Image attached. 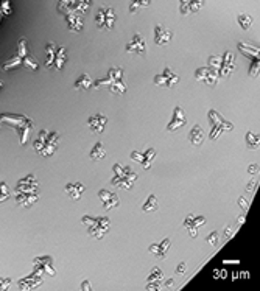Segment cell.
<instances>
[{
	"instance_id": "43",
	"label": "cell",
	"mask_w": 260,
	"mask_h": 291,
	"mask_svg": "<svg viewBox=\"0 0 260 291\" xmlns=\"http://www.w3.org/2000/svg\"><path fill=\"white\" fill-rule=\"evenodd\" d=\"M0 10H2V14H4V16H11L13 7H11L10 0H0Z\"/></svg>"
},
{
	"instance_id": "25",
	"label": "cell",
	"mask_w": 260,
	"mask_h": 291,
	"mask_svg": "<svg viewBox=\"0 0 260 291\" xmlns=\"http://www.w3.org/2000/svg\"><path fill=\"white\" fill-rule=\"evenodd\" d=\"M66 61H67V51H66V47L64 45H60L57 47V53H55V60H53V69L55 72H61L66 66Z\"/></svg>"
},
{
	"instance_id": "14",
	"label": "cell",
	"mask_w": 260,
	"mask_h": 291,
	"mask_svg": "<svg viewBox=\"0 0 260 291\" xmlns=\"http://www.w3.org/2000/svg\"><path fill=\"white\" fill-rule=\"evenodd\" d=\"M235 70V54L231 50H226L221 56V64L218 69V78H228Z\"/></svg>"
},
{
	"instance_id": "20",
	"label": "cell",
	"mask_w": 260,
	"mask_h": 291,
	"mask_svg": "<svg viewBox=\"0 0 260 291\" xmlns=\"http://www.w3.org/2000/svg\"><path fill=\"white\" fill-rule=\"evenodd\" d=\"M206 4V0H179V13L182 16H189L198 13Z\"/></svg>"
},
{
	"instance_id": "36",
	"label": "cell",
	"mask_w": 260,
	"mask_h": 291,
	"mask_svg": "<svg viewBox=\"0 0 260 291\" xmlns=\"http://www.w3.org/2000/svg\"><path fill=\"white\" fill-rule=\"evenodd\" d=\"M150 4H151V0H131L129 2V13L136 14L139 10L150 7Z\"/></svg>"
},
{
	"instance_id": "5",
	"label": "cell",
	"mask_w": 260,
	"mask_h": 291,
	"mask_svg": "<svg viewBox=\"0 0 260 291\" xmlns=\"http://www.w3.org/2000/svg\"><path fill=\"white\" fill-rule=\"evenodd\" d=\"M207 119H209V122H211V125H212V130H211V133H209V139H211V140H217L223 133L234 130L232 122L225 120L215 109H211L209 112H207Z\"/></svg>"
},
{
	"instance_id": "17",
	"label": "cell",
	"mask_w": 260,
	"mask_h": 291,
	"mask_svg": "<svg viewBox=\"0 0 260 291\" xmlns=\"http://www.w3.org/2000/svg\"><path fill=\"white\" fill-rule=\"evenodd\" d=\"M126 51L128 53H136L140 56H146V42L145 38L140 33H136L133 39L126 44Z\"/></svg>"
},
{
	"instance_id": "42",
	"label": "cell",
	"mask_w": 260,
	"mask_h": 291,
	"mask_svg": "<svg viewBox=\"0 0 260 291\" xmlns=\"http://www.w3.org/2000/svg\"><path fill=\"white\" fill-rule=\"evenodd\" d=\"M220 64H221V58L220 56L212 54V56H209V60H207V66H209L211 69H214V70H217V72L220 69Z\"/></svg>"
},
{
	"instance_id": "39",
	"label": "cell",
	"mask_w": 260,
	"mask_h": 291,
	"mask_svg": "<svg viewBox=\"0 0 260 291\" xmlns=\"http://www.w3.org/2000/svg\"><path fill=\"white\" fill-rule=\"evenodd\" d=\"M237 21H238V25H240L242 30H248V28L252 25V17H251L249 14H245V13L238 14Z\"/></svg>"
},
{
	"instance_id": "16",
	"label": "cell",
	"mask_w": 260,
	"mask_h": 291,
	"mask_svg": "<svg viewBox=\"0 0 260 291\" xmlns=\"http://www.w3.org/2000/svg\"><path fill=\"white\" fill-rule=\"evenodd\" d=\"M154 156H156V150H154V148H148V150H145L143 153H140V151H133V153L129 154V157H131L134 162H139V163L142 165V168H145V170H150V168H151V163H153Z\"/></svg>"
},
{
	"instance_id": "56",
	"label": "cell",
	"mask_w": 260,
	"mask_h": 291,
	"mask_svg": "<svg viewBox=\"0 0 260 291\" xmlns=\"http://www.w3.org/2000/svg\"><path fill=\"white\" fill-rule=\"evenodd\" d=\"M4 87V81H0V89H2Z\"/></svg>"
},
{
	"instance_id": "54",
	"label": "cell",
	"mask_w": 260,
	"mask_h": 291,
	"mask_svg": "<svg viewBox=\"0 0 260 291\" xmlns=\"http://www.w3.org/2000/svg\"><path fill=\"white\" fill-rule=\"evenodd\" d=\"M164 286H165L167 289H170V288L173 286V279H169V280L165 282V285H164Z\"/></svg>"
},
{
	"instance_id": "24",
	"label": "cell",
	"mask_w": 260,
	"mask_h": 291,
	"mask_svg": "<svg viewBox=\"0 0 260 291\" xmlns=\"http://www.w3.org/2000/svg\"><path fill=\"white\" fill-rule=\"evenodd\" d=\"M64 192H66V195H67L70 199L78 201V199L83 196V193L86 192V186L81 184V183H70V184H67V186L64 187Z\"/></svg>"
},
{
	"instance_id": "32",
	"label": "cell",
	"mask_w": 260,
	"mask_h": 291,
	"mask_svg": "<svg viewBox=\"0 0 260 291\" xmlns=\"http://www.w3.org/2000/svg\"><path fill=\"white\" fill-rule=\"evenodd\" d=\"M193 213H187V216H185V220H184V227L189 230V234H190V237L192 239H196L198 237V227L195 226V223H193Z\"/></svg>"
},
{
	"instance_id": "13",
	"label": "cell",
	"mask_w": 260,
	"mask_h": 291,
	"mask_svg": "<svg viewBox=\"0 0 260 291\" xmlns=\"http://www.w3.org/2000/svg\"><path fill=\"white\" fill-rule=\"evenodd\" d=\"M187 125V115H185V111L181 107V106H176L173 109V114H172V119L167 125V131L169 133H173V131H178L181 128H184Z\"/></svg>"
},
{
	"instance_id": "6",
	"label": "cell",
	"mask_w": 260,
	"mask_h": 291,
	"mask_svg": "<svg viewBox=\"0 0 260 291\" xmlns=\"http://www.w3.org/2000/svg\"><path fill=\"white\" fill-rule=\"evenodd\" d=\"M21 61H22V66L27 69V70H31V72H36L39 69V63L36 60V56H33L30 53V48H28V41L25 38H21L17 41V53H16Z\"/></svg>"
},
{
	"instance_id": "4",
	"label": "cell",
	"mask_w": 260,
	"mask_h": 291,
	"mask_svg": "<svg viewBox=\"0 0 260 291\" xmlns=\"http://www.w3.org/2000/svg\"><path fill=\"white\" fill-rule=\"evenodd\" d=\"M81 221H83V224H86L89 235L94 237V239H97V240H101L109 232V229H111V220L108 216L92 218L89 215H84L81 218Z\"/></svg>"
},
{
	"instance_id": "34",
	"label": "cell",
	"mask_w": 260,
	"mask_h": 291,
	"mask_svg": "<svg viewBox=\"0 0 260 291\" xmlns=\"http://www.w3.org/2000/svg\"><path fill=\"white\" fill-rule=\"evenodd\" d=\"M162 280H164V271L158 266L153 268L150 276L146 277V283H162Z\"/></svg>"
},
{
	"instance_id": "28",
	"label": "cell",
	"mask_w": 260,
	"mask_h": 291,
	"mask_svg": "<svg viewBox=\"0 0 260 291\" xmlns=\"http://www.w3.org/2000/svg\"><path fill=\"white\" fill-rule=\"evenodd\" d=\"M187 139H189L190 145H193V147H199V145H202V143H204V139H206V136H204V130H202L199 125H195V126L190 130Z\"/></svg>"
},
{
	"instance_id": "33",
	"label": "cell",
	"mask_w": 260,
	"mask_h": 291,
	"mask_svg": "<svg viewBox=\"0 0 260 291\" xmlns=\"http://www.w3.org/2000/svg\"><path fill=\"white\" fill-rule=\"evenodd\" d=\"M158 209H159V203H158V198H156V195H150L148 199L142 206V212H145V213L154 212V210H158Z\"/></svg>"
},
{
	"instance_id": "38",
	"label": "cell",
	"mask_w": 260,
	"mask_h": 291,
	"mask_svg": "<svg viewBox=\"0 0 260 291\" xmlns=\"http://www.w3.org/2000/svg\"><path fill=\"white\" fill-rule=\"evenodd\" d=\"M47 130H41L39 131V134H38V137H36V140L33 142V148L36 150V153L39 154L41 153V150H42V145H44V140H45V136H47Z\"/></svg>"
},
{
	"instance_id": "10",
	"label": "cell",
	"mask_w": 260,
	"mask_h": 291,
	"mask_svg": "<svg viewBox=\"0 0 260 291\" xmlns=\"http://www.w3.org/2000/svg\"><path fill=\"white\" fill-rule=\"evenodd\" d=\"M58 143H60V133L58 131H48L47 136H45V140H44V145H42V150H41V156L44 157H50L53 156L57 148H58Z\"/></svg>"
},
{
	"instance_id": "21",
	"label": "cell",
	"mask_w": 260,
	"mask_h": 291,
	"mask_svg": "<svg viewBox=\"0 0 260 291\" xmlns=\"http://www.w3.org/2000/svg\"><path fill=\"white\" fill-rule=\"evenodd\" d=\"M66 17V22H67V27L69 30L72 31H81L83 27H84V16L81 13H77V11H69L66 14H63Z\"/></svg>"
},
{
	"instance_id": "45",
	"label": "cell",
	"mask_w": 260,
	"mask_h": 291,
	"mask_svg": "<svg viewBox=\"0 0 260 291\" xmlns=\"http://www.w3.org/2000/svg\"><path fill=\"white\" fill-rule=\"evenodd\" d=\"M238 206H240V209L243 210V213H246V212L249 210L251 203H249V199H246L245 196H240V198H238Z\"/></svg>"
},
{
	"instance_id": "31",
	"label": "cell",
	"mask_w": 260,
	"mask_h": 291,
	"mask_svg": "<svg viewBox=\"0 0 260 291\" xmlns=\"http://www.w3.org/2000/svg\"><path fill=\"white\" fill-rule=\"evenodd\" d=\"M105 156H106V150H105V145H103L101 142H97V143L92 147L90 153H89V157H90L92 160H101Z\"/></svg>"
},
{
	"instance_id": "7",
	"label": "cell",
	"mask_w": 260,
	"mask_h": 291,
	"mask_svg": "<svg viewBox=\"0 0 260 291\" xmlns=\"http://www.w3.org/2000/svg\"><path fill=\"white\" fill-rule=\"evenodd\" d=\"M116 24V11L113 7H100L95 14V25L100 30H113Z\"/></svg>"
},
{
	"instance_id": "49",
	"label": "cell",
	"mask_w": 260,
	"mask_h": 291,
	"mask_svg": "<svg viewBox=\"0 0 260 291\" xmlns=\"http://www.w3.org/2000/svg\"><path fill=\"white\" fill-rule=\"evenodd\" d=\"M255 187H257V179H255V178H251V181L246 184V192L254 193V192H255Z\"/></svg>"
},
{
	"instance_id": "3",
	"label": "cell",
	"mask_w": 260,
	"mask_h": 291,
	"mask_svg": "<svg viewBox=\"0 0 260 291\" xmlns=\"http://www.w3.org/2000/svg\"><path fill=\"white\" fill-rule=\"evenodd\" d=\"M114 171V178L111 179V186L123 190H131L137 181V174L133 171L131 167H125L120 163H114L113 167Z\"/></svg>"
},
{
	"instance_id": "51",
	"label": "cell",
	"mask_w": 260,
	"mask_h": 291,
	"mask_svg": "<svg viewBox=\"0 0 260 291\" xmlns=\"http://www.w3.org/2000/svg\"><path fill=\"white\" fill-rule=\"evenodd\" d=\"M81 289H83V291H92L94 288H92V285H90L89 280H83V282H81Z\"/></svg>"
},
{
	"instance_id": "55",
	"label": "cell",
	"mask_w": 260,
	"mask_h": 291,
	"mask_svg": "<svg viewBox=\"0 0 260 291\" xmlns=\"http://www.w3.org/2000/svg\"><path fill=\"white\" fill-rule=\"evenodd\" d=\"M2 17H4V14H2V10H0V21H2Z\"/></svg>"
},
{
	"instance_id": "11",
	"label": "cell",
	"mask_w": 260,
	"mask_h": 291,
	"mask_svg": "<svg viewBox=\"0 0 260 291\" xmlns=\"http://www.w3.org/2000/svg\"><path fill=\"white\" fill-rule=\"evenodd\" d=\"M195 80L196 81H201L207 86L211 87H215L217 83H218V72L211 69L209 66L207 67H199L196 72H195Z\"/></svg>"
},
{
	"instance_id": "15",
	"label": "cell",
	"mask_w": 260,
	"mask_h": 291,
	"mask_svg": "<svg viewBox=\"0 0 260 291\" xmlns=\"http://www.w3.org/2000/svg\"><path fill=\"white\" fill-rule=\"evenodd\" d=\"M42 276H44V274H41L39 271L33 269L31 274H28L27 277H24V279L19 280V289H24V291H27V289H36V288L41 286L42 282H44V277H42Z\"/></svg>"
},
{
	"instance_id": "47",
	"label": "cell",
	"mask_w": 260,
	"mask_h": 291,
	"mask_svg": "<svg viewBox=\"0 0 260 291\" xmlns=\"http://www.w3.org/2000/svg\"><path fill=\"white\" fill-rule=\"evenodd\" d=\"M11 285V279L10 277H0V289H10Z\"/></svg>"
},
{
	"instance_id": "27",
	"label": "cell",
	"mask_w": 260,
	"mask_h": 291,
	"mask_svg": "<svg viewBox=\"0 0 260 291\" xmlns=\"http://www.w3.org/2000/svg\"><path fill=\"white\" fill-rule=\"evenodd\" d=\"M237 47H238L240 53H242L243 56L249 58V60H260V50H258V47L251 45V44H248V42H238Z\"/></svg>"
},
{
	"instance_id": "1",
	"label": "cell",
	"mask_w": 260,
	"mask_h": 291,
	"mask_svg": "<svg viewBox=\"0 0 260 291\" xmlns=\"http://www.w3.org/2000/svg\"><path fill=\"white\" fill-rule=\"evenodd\" d=\"M0 125H8L19 134V142L22 147L27 145L30 131L33 130L34 123L24 114H0Z\"/></svg>"
},
{
	"instance_id": "29",
	"label": "cell",
	"mask_w": 260,
	"mask_h": 291,
	"mask_svg": "<svg viewBox=\"0 0 260 291\" xmlns=\"http://www.w3.org/2000/svg\"><path fill=\"white\" fill-rule=\"evenodd\" d=\"M73 87L77 90H89L90 87H94V80L87 74H83L77 78V81L73 83Z\"/></svg>"
},
{
	"instance_id": "37",
	"label": "cell",
	"mask_w": 260,
	"mask_h": 291,
	"mask_svg": "<svg viewBox=\"0 0 260 291\" xmlns=\"http://www.w3.org/2000/svg\"><path fill=\"white\" fill-rule=\"evenodd\" d=\"M21 66H22V61H21V58L16 54V56L11 58V60L5 61V63L2 64V70H4V72H7V70H14V69H17V67H21Z\"/></svg>"
},
{
	"instance_id": "44",
	"label": "cell",
	"mask_w": 260,
	"mask_h": 291,
	"mask_svg": "<svg viewBox=\"0 0 260 291\" xmlns=\"http://www.w3.org/2000/svg\"><path fill=\"white\" fill-rule=\"evenodd\" d=\"M258 69H260V60H251L249 75L251 77H257L258 75Z\"/></svg>"
},
{
	"instance_id": "18",
	"label": "cell",
	"mask_w": 260,
	"mask_h": 291,
	"mask_svg": "<svg viewBox=\"0 0 260 291\" xmlns=\"http://www.w3.org/2000/svg\"><path fill=\"white\" fill-rule=\"evenodd\" d=\"M106 125H108V117L103 114H95V115H90V117L87 119V126L90 128L92 133H97V134L105 133Z\"/></svg>"
},
{
	"instance_id": "22",
	"label": "cell",
	"mask_w": 260,
	"mask_h": 291,
	"mask_svg": "<svg viewBox=\"0 0 260 291\" xmlns=\"http://www.w3.org/2000/svg\"><path fill=\"white\" fill-rule=\"evenodd\" d=\"M170 246H172V240H170V237H167V239H164L161 243H153V245H150L148 251H150L153 256L158 257V259H165L167 254H169Z\"/></svg>"
},
{
	"instance_id": "2",
	"label": "cell",
	"mask_w": 260,
	"mask_h": 291,
	"mask_svg": "<svg viewBox=\"0 0 260 291\" xmlns=\"http://www.w3.org/2000/svg\"><path fill=\"white\" fill-rule=\"evenodd\" d=\"M123 74H125V70L122 67H111L109 72H108V77L94 81V86H95V89L106 87L114 95H125L126 94V83H125Z\"/></svg>"
},
{
	"instance_id": "53",
	"label": "cell",
	"mask_w": 260,
	"mask_h": 291,
	"mask_svg": "<svg viewBox=\"0 0 260 291\" xmlns=\"http://www.w3.org/2000/svg\"><path fill=\"white\" fill-rule=\"evenodd\" d=\"M245 218H246V213H242V215H240V218L237 220V227H240V226H242V223L245 221Z\"/></svg>"
},
{
	"instance_id": "35",
	"label": "cell",
	"mask_w": 260,
	"mask_h": 291,
	"mask_svg": "<svg viewBox=\"0 0 260 291\" xmlns=\"http://www.w3.org/2000/svg\"><path fill=\"white\" fill-rule=\"evenodd\" d=\"M245 142H246V147H248L249 150H255V148H258L260 137H258V134H254V133L248 131V133L245 134Z\"/></svg>"
},
{
	"instance_id": "23",
	"label": "cell",
	"mask_w": 260,
	"mask_h": 291,
	"mask_svg": "<svg viewBox=\"0 0 260 291\" xmlns=\"http://www.w3.org/2000/svg\"><path fill=\"white\" fill-rule=\"evenodd\" d=\"M173 31L165 28L164 25H156L154 27V42L158 45H165L172 41Z\"/></svg>"
},
{
	"instance_id": "46",
	"label": "cell",
	"mask_w": 260,
	"mask_h": 291,
	"mask_svg": "<svg viewBox=\"0 0 260 291\" xmlns=\"http://www.w3.org/2000/svg\"><path fill=\"white\" fill-rule=\"evenodd\" d=\"M234 232H235V229H234L231 224H228V226L225 227V232H223V239H225V242L231 240V237L234 235Z\"/></svg>"
},
{
	"instance_id": "8",
	"label": "cell",
	"mask_w": 260,
	"mask_h": 291,
	"mask_svg": "<svg viewBox=\"0 0 260 291\" xmlns=\"http://www.w3.org/2000/svg\"><path fill=\"white\" fill-rule=\"evenodd\" d=\"M14 193H39V183L33 173L17 181Z\"/></svg>"
},
{
	"instance_id": "30",
	"label": "cell",
	"mask_w": 260,
	"mask_h": 291,
	"mask_svg": "<svg viewBox=\"0 0 260 291\" xmlns=\"http://www.w3.org/2000/svg\"><path fill=\"white\" fill-rule=\"evenodd\" d=\"M55 53H57L55 42H48L45 45V67L51 69V66H53V60H55Z\"/></svg>"
},
{
	"instance_id": "52",
	"label": "cell",
	"mask_w": 260,
	"mask_h": 291,
	"mask_svg": "<svg viewBox=\"0 0 260 291\" xmlns=\"http://www.w3.org/2000/svg\"><path fill=\"white\" fill-rule=\"evenodd\" d=\"M257 171H258V163L249 165V168H248V173H249V174H254V173H257Z\"/></svg>"
},
{
	"instance_id": "12",
	"label": "cell",
	"mask_w": 260,
	"mask_h": 291,
	"mask_svg": "<svg viewBox=\"0 0 260 291\" xmlns=\"http://www.w3.org/2000/svg\"><path fill=\"white\" fill-rule=\"evenodd\" d=\"M33 265H34V269L39 271L41 274H48L51 277L57 276V271H55V266H53V257H51V256L34 257Z\"/></svg>"
},
{
	"instance_id": "19",
	"label": "cell",
	"mask_w": 260,
	"mask_h": 291,
	"mask_svg": "<svg viewBox=\"0 0 260 291\" xmlns=\"http://www.w3.org/2000/svg\"><path fill=\"white\" fill-rule=\"evenodd\" d=\"M98 199L101 201V204H103V207H105V210L116 209V207H119V204H120L119 196H117L116 193L106 190V189H103V190L98 192Z\"/></svg>"
},
{
	"instance_id": "9",
	"label": "cell",
	"mask_w": 260,
	"mask_h": 291,
	"mask_svg": "<svg viewBox=\"0 0 260 291\" xmlns=\"http://www.w3.org/2000/svg\"><path fill=\"white\" fill-rule=\"evenodd\" d=\"M153 83L156 86H161V87H175L179 83V75L176 72H173L170 67H165L161 75L154 77Z\"/></svg>"
},
{
	"instance_id": "48",
	"label": "cell",
	"mask_w": 260,
	"mask_h": 291,
	"mask_svg": "<svg viewBox=\"0 0 260 291\" xmlns=\"http://www.w3.org/2000/svg\"><path fill=\"white\" fill-rule=\"evenodd\" d=\"M193 223H195V226L199 229V227H202V226L207 223V220H206V216L199 215V216H193Z\"/></svg>"
},
{
	"instance_id": "50",
	"label": "cell",
	"mask_w": 260,
	"mask_h": 291,
	"mask_svg": "<svg viewBox=\"0 0 260 291\" xmlns=\"http://www.w3.org/2000/svg\"><path fill=\"white\" fill-rule=\"evenodd\" d=\"M185 269H187V263H185V262H181V263L178 265V268H176V274H178V276H182V274L185 272Z\"/></svg>"
},
{
	"instance_id": "40",
	"label": "cell",
	"mask_w": 260,
	"mask_h": 291,
	"mask_svg": "<svg viewBox=\"0 0 260 291\" xmlns=\"http://www.w3.org/2000/svg\"><path fill=\"white\" fill-rule=\"evenodd\" d=\"M10 195H11V192H10L8 184L5 181H2V183H0V204L5 203L10 198Z\"/></svg>"
},
{
	"instance_id": "26",
	"label": "cell",
	"mask_w": 260,
	"mask_h": 291,
	"mask_svg": "<svg viewBox=\"0 0 260 291\" xmlns=\"http://www.w3.org/2000/svg\"><path fill=\"white\" fill-rule=\"evenodd\" d=\"M16 204L21 207H31L39 199V193H14Z\"/></svg>"
},
{
	"instance_id": "41",
	"label": "cell",
	"mask_w": 260,
	"mask_h": 291,
	"mask_svg": "<svg viewBox=\"0 0 260 291\" xmlns=\"http://www.w3.org/2000/svg\"><path fill=\"white\" fill-rule=\"evenodd\" d=\"M218 242H220V234H218L217 230L211 232V234L207 235V239H206V243H207V245H211V246H214V248L218 246Z\"/></svg>"
}]
</instances>
